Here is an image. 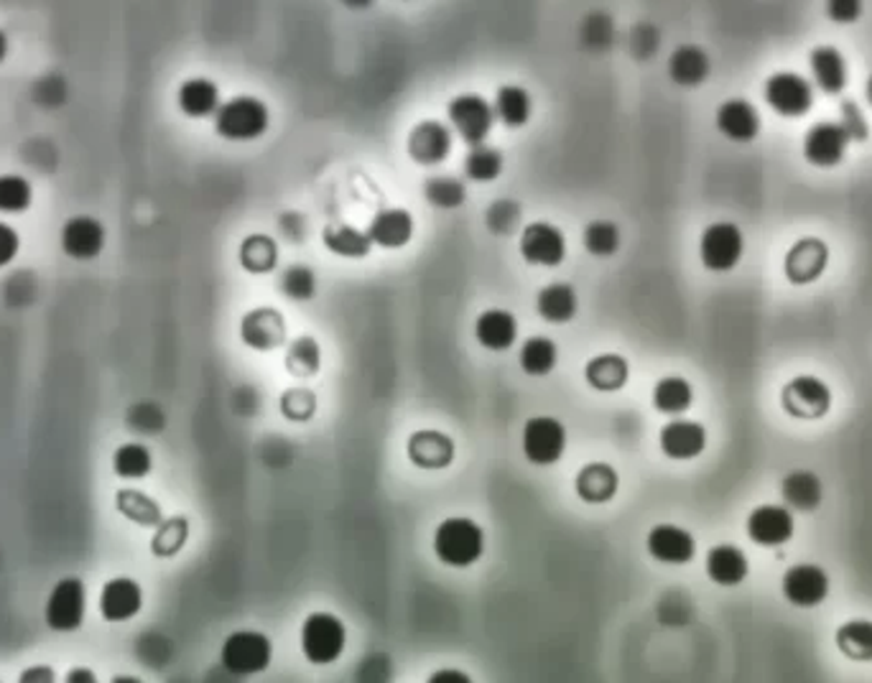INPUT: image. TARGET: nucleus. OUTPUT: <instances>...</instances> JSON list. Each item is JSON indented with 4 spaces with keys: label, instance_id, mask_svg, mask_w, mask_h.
I'll list each match as a JSON object with an SVG mask.
<instances>
[{
    "label": "nucleus",
    "instance_id": "nucleus-22",
    "mask_svg": "<svg viewBox=\"0 0 872 683\" xmlns=\"http://www.w3.org/2000/svg\"><path fill=\"white\" fill-rule=\"evenodd\" d=\"M827 245L816 238L798 240L786 255V278L796 286H806L821 276L827 265Z\"/></svg>",
    "mask_w": 872,
    "mask_h": 683
},
{
    "label": "nucleus",
    "instance_id": "nucleus-33",
    "mask_svg": "<svg viewBox=\"0 0 872 683\" xmlns=\"http://www.w3.org/2000/svg\"><path fill=\"white\" fill-rule=\"evenodd\" d=\"M694 404V390L692 383L684 381V377L671 375L663 377V381L655 383L653 388V406L659 414L666 416H682L692 408Z\"/></svg>",
    "mask_w": 872,
    "mask_h": 683
},
{
    "label": "nucleus",
    "instance_id": "nucleus-32",
    "mask_svg": "<svg viewBox=\"0 0 872 683\" xmlns=\"http://www.w3.org/2000/svg\"><path fill=\"white\" fill-rule=\"evenodd\" d=\"M628 375H630V367L626 363V357H620V355L592 357L587 363V370H584L587 383L599 393L620 390L622 385L628 383Z\"/></svg>",
    "mask_w": 872,
    "mask_h": 683
},
{
    "label": "nucleus",
    "instance_id": "nucleus-30",
    "mask_svg": "<svg viewBox=\"0 0 872 683\" xmlns=\"http://www.w3.org/2000/svg\"><path fill=\"white\" fill-rule=\"evenodd\" d=\"M493 112L495 120H500L506 128H523L528 125L533 112L531 95H528V90L521 85H503L500 90L495 92Z\"/></svg>",
    "mask_w": 872,
    "mask_h": 683
},
{
    "label": "nucleus",
    "instance_id": "nucleus-18",
    "mask_svg": "<svg viewBox=\"0 0 872 683\" xmlns=\"http://www.w3.org/2000/svg\"><path fill=\"white\" fill-rule=\"evenodd\" d=\"M659 444L661 452L669 456V460L686 462V460H697L707 447V431L697 421H686V419H674L663 426L659 433Z\"/></svg>",
    "mask_w": 872,
    "mask_h": 683
},
{
    "label": "nucleus",
    "instance_id": "nucleus-52",
    "mask_svg": "<svg viewBox=\"0 0 872 683\" xmlns=\"http://www.w3.org/2000/svg\"><path fill=\"white\" fill-rule=\"evenodd\" d=\"M67 681H69V683H75V681H95V676H90V671H79V669H75V671H69Z\"/></svg>",
    "mask_w": 872,
    "mask_h": 683
},
{
    "label": "nucleus",
    "instance_id": "nucleus-31",
    "mask_svg": "<svg viewBox=\"0 0 872 683\" xmlns=\"http://www.w3.org/2000/svg\"><path fill=\"white\" fill-rule=\"evenodd\" d=\"M618 493V474L610 464H587L577 474V495L584 503H607Z\"/></svg>",
    "mask_w": 872,
    "mask_h": 683
},
{
    "label": "nucleus",
    "instance_id": "nucleus-47",
    "mask_svg": "<svg viewBox=\"0 0 872 683\" xmlns=\"http://www.w3.org/2000/svg\"><path fill=\"white\" fill-rule=\"evenodd\" d=\"M827 15L839 26L860 21L862 0H827Z\"/></svg>",
    "mask_w": 872,
    "mask_h": 683
},
{
    "label": "nucleus",
    "instance_id": "nucleus-25",
    "mask_svg": "<svg viewBox=\"0 0 872 683\" xmlns=\"http://www.w3.org/2000/svg\"><path fill=\"white\" fill-rule=\"evenodd\" d=\"M711 71L709 54L697 44L676 46L674 54L669 56V77L678 87H699L707 82Z\"/></svg>",
    "mask_w": 872,
    "mask_h": 683
},
{
    "label": "nucleus",
    "instance_id": "nucleus-19",
    "mask_svg": "<svg viewBox=\"0 0 872 683\" xmlns=\"http://www.w3.org/2000/svg\"><path fill=\"white\" fill-rule=\"evenodd\" d=\"M413 217L404 207H390V210H380L367 224V238L373 245L383 247V251H401L413 238Z\"/></svg>",
    "mask_w": 872,
    "mask_h": 683
},
{
    "label": "nucleus",
    "instance_id": "nucleus-46",
    "mask_svg": "<svg viewBox=\"0 0 872 683\" xmlns=\"http://www.w3.org/2000/svg\"><path fill=\"white\" fill-rule=\"evenodd\" d=\"M485 220L495 235H510L521 222V205L514 202V199H498V202L490 205Z\"/></svg>",
    "mask_w": 872,
    "mask_h": 683
},
{
    "label": "nucleus",
    "instance_id": "nucleus-27",
    "mask_svg": "<svg viewBox=\"0 0 872 683\" xmlns=\"http://www.w3.org/2000/svg\"><path fill=\"white\" fill-rule=\"evenodd\" d=\"M781 495L788 510L814 513L821 505V480L809 470H794L781 482Z\"/></svg>",
    "mask_w": 872,
    "mask_h": 683
},
{
    "label": "nucleus",
    "instance_id": "nucleus-54",
    "mask_svg": "<svg viewBox=\"0 0 872 683\" xmlns=\"http://www.w3.org/2000/svg\"><path fill=\"white\" fill-rule=\"evenodd\" d=\"M868 102L872 106V75H870V79H868Z\"/></svg>",
    "mask_w": 872,
    "mask_h": 683
},
{
    "label": "nucleus",
    "instance_id": "nucleus-20",
    "mask_svg": "<svg viewBox=\"0 0 872 683\" xmlns=\"http://www.w3.org/2000/svg\"><path fill=\"white\" fill-rule=\"evenodd\" d=\"M143 590L133 579L118 576L102 586L100 592V615L108 623H128L141 613Z\"/></svg>",
    "mask_w": 872,
    "mask_h": 683
},
{
    "label": "nucleus",
    "instance_id": "nucleus-11",
    "mask_svg": "<svg viewBox=\"0 0 872 683\" xmlns=\"http://www.w3.org/2000/svg\"><path fill=\"white\" fill-rule=\"evenodd\" d=\"M852 143V133L845 123H831V120H824V123L809 128L804 139V158L809 161L812 166L819 168H831L839 166L847 156V148Z\"/></svg>",
    "mask_w": 872,
    "mask_h": 683
},
{
    "label": "nucleus",
    "instance_id": "nucleus-40",
    "mask_svg": "<svg viewBox=\"0 0 872 683\" xmlns=\"http://www.w3.org/2000/svg\"><path fill=\"white\" fill-rule=\"evenodd\" d=\"M465 174L470 181H477V184L495 181L503 174V154L498 148L485 146V143L472 146L467 158H465Z\"/></svg>",
    "mask_w": 872,
    "mask_h": 683
},
{
    "label": "nucleus",
    "instance_id": "nucleus-49",
    "mask_svg": "<svg viewBox=\"0 0 872 683\" xmlns=\"http://www.w3.org/2000/svg\"><path fill=\"white\" fill-rule=\"evenodd\" d=\"M36 679H38V681H54V676H52V671H49V669H29V671L21 676L23 683L36 681Z\"/></svg>",
    "mask_w": 872,
    "mask_h": 683
},
{
    "label": "nucleus",
    "instance_id": "nucleus-41",
    "mask_svg": "<svg viewBox=\"0 0 872 683\" xmlns=\"http://www.w3.org/2000/svg\"><path fill=\"white\" fill-rule=\"evenodd\" d=\"M584 247L595 258H610L620 251V230L610 220H595L584 228Z\"/></svg>",
    "mask_w": 872,
    "mask_h": 683
},
{
    "label": "nucleus",
    "instance_id": "nucleus-6",
    "mask_svg": "<svg viewBox=\"0 0 872 683\" xmlns=\"http://www.w3.org/2000/svg\"><path fill=\"white\" fill-rule=\"evenodd\" d=\"M521 447L526 460L536 467H551L564 456L566 429L554 416H533L523 426Z\"/></svg>",
    "mask_w": 872,
    "mask_h": 683
},
{
    "label": "nucleus",
    "instance_id": "nucleus-8",
    "mask_svg": "<svg viewBox=\"0 0 872 683\" xmlns=\"http://www.w3.org/2000/svg\"><path fill=\"white\" fill-rule=\"evenodd\" d=\"M765 102L783 118H802L814 106V87L796 71H775L765 79Z\"/></svg>",
    "mask_w": 872,
    "mask_h": 683
},
{
    "label": "nucleus",
    "instance_id": "nucleus-13",
    "mask_svg": "<svg viewBox=\"0 0 872 683\" xmlns=\"http://www.w3.org/2000/svg\"><path fill=\"white\" fill-rule=\"evenodd\" d=\"M452 128L439 120H421L408 133V156L419 166H439L452 154Z\"/></svg>",
    "mask_w": 872,
    "mask_h": 683
},
{
    "label": "nucleus",
    "instance_id": "nucleus-43",
    "mask_svg": "<svg viewBox=\"0 0 872 683\" xmlns=\"http://www.w3.org/2000/svg\"><path fill=\"white\" fill-rule=\"evenodd\" d=\"M34 191L23 176L5 174L0 176V212L3 214H21L31 207Z\"/></svg>",
    "mask_w": 872,
    "mask_h": 683
},
{
    "label": "nucleus",
    "instance_id": "nucleus-38",
    "mask_svg": "<svg viewBox=\"0 0 872 683\" xmlns=\"http://www.w3.org/2000/svg\"><path fill=\"white\" fill-rule=\"evenodd\" d=\"M837 648L850 658V661L868 663L872 661V623L870 620H850L837 630Z\"/></svg>",
    "mask_w": 872,
    "mask_h": 683
},
{
    "label": "nucleus",
    "instance_id": "nucleus-37",
    "mask_svg": "<svg viewBox=\"0 0 872 683\" xmlns=\"http://www.w3.org/2000/svg\"><path fill=\"white\" fill-rule=\"evenodd\" d=\"M278 263V245L268 235H251L240 245V265L247 273H271Z\"/></svg>",
    "mask_w": 872,
    "mask_h": 683
},
{
    "label": "nucleus",
    "instance_id": "nucleus-21",
    "mask_svg": "<svg viewBox=\"0 0 872 683\" xmlns=\"http://www.w3.org/2000/svg\"><path fill=\"white\" fill-rule=\"evenodd\" d=\"M715 123H717V131L732 143H750L753 139H758V133H760L758 110L753 102H748L742 98L725 100L722 106L717 108Z\"/></svg>",
    "mask_w": 872,
    "mask_h": 683
},
{
    "label": "nucleus",
    "instance_id": "nucleus-9",
    "mask_svg": "<svg viewBox=\"0 0 872 683\" xmlns=\"http://www.w3.org/2000/svg\"><path fill=\"white\" fill-rule=\"evenodd\" d=\"M85 607H87V592L85 584L75 576L62 579L54 584V590L46 599V625L54 632H75L82 628L85 623Z\"/></svg>",
    "mask_w": 872,
    "mask_h": 683
},
{
    "label": "nucleus",
    "instance_id": "nucleus-5",
    "mask_svg": "<svg viewBox=\"0 0 872 683\" xmlns=\"http://www.w3.org/2000/svg\"><path fill=\"white\" fill-rule=\"evenodd\" d=\"M746 253V238L735 222H711L699 238L702 265L711 273H727Z\"/></svg>",
    "mask_w": 872,
    "mask_h": 683
},
{
    "label": "nucleus",
    "instance_id": "nucleus-17",
    "mask_svg": "<svg viewBox=\"0 0 872 683\" xmlns=\"http://www.w3.org/2000/svg\"><path fill=\"white\" fill-rule=\"evenodd\" d=\"M106 247V224L95 217L79 214L64 222L62 228V251L75 261L98 258Z\"/></svg>",
    "mask_w": 872,
    "mask_h": 683
},
{
    "label": "nucleus",
    "instance_id": "nucleus-35",
    "mask_svg": "<svg viewBox=\"0 0 872 683\" xmlns=\"http://www.w3.org/2000/svg\"><path fill=\"white\" fill-rule=\"evenodd\" d=\"M282 317L268 309H258L243 321V340L255 350H271L282 340Z\"/></svg>",
    "mask_w": 872,
    "mask_h": 683
},
{
    "label": "nucleus",
    "instance_id": "nucleus-45",
    "mask_svg": "<svg viewBox=\"0 0 872 683\" xmlns=\"http://www.w3.org/2000/svg\"><path fill=\"white\" fill-rule=\"evenodd\" d=\"M612 38H615V26H612L610 15L592 13V15H587V19L582 21L580 42H582L584 49L605 52L607 46L612 44Z\"/></svg>",
    "mask_w": 872,
    "mask_h": 683
},
{
    "label": "nucleus",
    "instance_id": "nucleus-7",
    "mask_svg": "<svg viewBox=\"0 0 872 683\" xmlns=\"http://www.w3.org/2000/svg\"><path fill=\"white\" fill-rule=\"evenodd\" d=\"M446 115H450L452 131H457L460 139L465 141L470 148L485 143L495 125L493 106L483 98V95L475 92H465L452 98L450 108H446Z\"/></svg>",
    "mask_w": 872,
    "mask_h": 683
},
{
    "label": "nucleus",
    "instance_id": "nucleus-2",
    "mask_svg": "<svg viewBox=\"0 0 872 683\" xmlns=\"http://www.w3.org/2000/svg\"><path fill=\"white\" fill-rule=\"evenodd\" d=\"M271 125V110L263 100L253 95H238L222 102L214 112V131L220 139L233 143H247L266 135Z\"/></svg>",
    "mask_w": 872,
    "mask_h": 683
},
{
    "label": "nucleus",
    "instance_id": "nucleus-10",
    "mask_svg": "<svg viewBox=\"0 0 872 683\" xmlns=\"http://www.w3.org/2000/svg\"><path fill=\"white\" fill-rule=\"evenodd\" d=\"M518 251L528 265H541V268H556L566 258V238L564 232L551 222H531L526 224L518 240Z\"/></svg>",
    "mask_w": 872,
    "mask_h": 683
},
{
    "label": "nucleus",
    "instance_id": "nucleus-42",
    "mask_svg": "<svg viewBox=\"0 0 872 683\" xmlns=\"http://www.w3.org/2000/svg\"><path fill=\"white\" fill-rule=\"evenodd\" d=\"M154 467L151 452L143 444H123L113 456V470L123 480H141Z\"/></svg>",
    "mask_w": 872,
    "mask_h": 683
},
{
    "label": "nucleus",
    "instance_id": "nucleus-50",
    "mask_svg": "<svg viewBox=\"0 0 872 683\" xmlns=\"http://www.w3.org/2000/svg\"><path fill=\"white\" fill-rule=\"evenodd\" d=\"M444 681L467 683V676H462L460 671H439V673H434V676H431V683H444Z\"/></svg>",
    "mask_w": 872,
    "mask_h": 683
},
{
    "label": "nucleus",
    "instance_id": "nucleus-51",
    "mask_svg": "<svg viewBox=\"0 0 872 683\" xmlns=\"http://www.w3.org/2000/svg\"><path fill=\"white\" fill-rule=\"evenodd\" d=\"M375 0H342V5L350 8V11H365V8H371Z\"/></svg>",
    "mask_w": 872,
    "mask_h": 683
},
{
    "label": "nucleus",
    "instance_id": "nucleus-39",
    "mask_svg": "<svg viewBox=\"0 0 872 683\" xmlns=\"http://www.w3.org/2000/svg\"><path fill=\"white\" fill-rule=\"evenodd\" d=\"M423 197L437 210H457L467 202V187L457 176H431L423 187Z\"/></svg>",
    "mask_w": 872,
    "mask_h": 683
},
{
    "label": "nucleus",
    "instance_id": "nucleus-24",
    "mask_svg": "<svg viewBox=\"0 0 872 683\" xmlns=\"http://www.w3.org/2000/svg\"><path fill=\"white\" fill-rule=\"evenodd\" d=\"M809 67L814 85L827 95H839L847 87V79H850L845 54L835 49V46H816L809 54Z\"/></svg>",
    "mask_w": 872,
    "mask_h": 683
},
{
    "label": "nucleus",
    "instance_id": "nucleus-34",
    "mask_svg": "<svg viewBox=\"0 0 872 683\" xmlns=\"http://www.w3.org/2000/svg\"><path fill=\"white\" fill-rule=\"evenodd\" d=\"M322 243L327 245V251L340 255V258H365L371 253V238L367 232H360L357 228H350V224H327L322 232Z\"/></svg>",
    "mask_w": 872,
    "mask_h": 683
},
{
    "label": "nucleus",
    "instance_id": "nucleus-12",
    "mask_svg": "<svg viewBox=\"0 0 872 683\" xmlns=\"http://www.w3.org/2000/svg\"><path fill=\"white\" fill-rule=\"evenodd\" d=\"M781 592L794 607H819L829 594V576L816 564H796L783 574Z\"/></svg>",
    "mask_w": 872,
    "mask_h": 683
},
{
    "label": "nucleus",
    "instance_id": "nucleus-48",
    "mask_svg": "<svg viewBox=\"0 0 872 683\" xmlns=\"http://www.w3.org/2000/svg\"><path fill=\"white\" fill-rule=\"evenodd\" d=\"M21 251V238L11 224L0 222V268L11 265L15 255Z\"/></svg>",
    "mask_w": 872,
    "mask_h": 683
},
{
    "label": "nucleus",
    "instance_id": "nucleus-1",
    "mask_svg": "<svg viewBox=\"0 0 872 683\" xmlns=\"http://www.w3.org/2000/svg\"><path fill=\"white\" fill-rule=\"evenodd\" d=\"M434 553L444 566L467 569L485 553V533L470 518H446L434 530Z\"/></svg>",
    "mask_w": 872,
    "mask_h": 683
},
{
    "label": "nucleus",
    "instance_id": "nucleus-28",
    "mask_svg": "<svg viewBox=\"0 0 872 683\" xmlns=\"http://www.w3.org/2000/svg\"><path fill=\"white\" fill-rule=\"evenodd\" d=\"M176 102H179V110L187 118H210L222 106L218 85L207 77H191L187 82H181L179 92H176Z\"/></svg>",
    "mask_w": 872,
    "mask_h": 683
},
{
    "label": "nucleus",
    "instance_id": "nucleus-3",
    "mask_svg": "<svg viewBox=\"0 0 872 683\" xmlns=\"http://www.w3.org/2000/svg\"><path fill=\"white\" fill-rule=\"evenodd\" d=\"M347 646V628L338 615L311 613L301 625V653L309 663L330 665L340 661Z\"/></svg>",
    "mask_w": 872,
    "mask_h": 683
},
{
    "label": "nucleus",
    "instance_id": "nucleus-29",
    "mask_svg": "<svg viewBox=\"0 0 872 683\" xmlns=\"http://www.w3.org/2000/svg\"><path fill=\"white\" fill-rule=\"evenodd\" d=\"M580 299L570 284H549L536 294V315L549 324H566L577 317Z\"/></svg>",
    "mask_w": 872,
    "mask_h": 683
},
{
    "label": "nucleus",
    "instance_id": "nucleus-4",
    "mask_svg": "<svg viewBox=\"0 0 872 683\" xmlns=\"http://www.w3.org/2000/svg\"><path fill=\"white\" fill-rule=\"evenodd\" d=\"M222 665L233 676H255L271 665L274 646L258 630H238L222 642Z\"/></svg>",
    "mask_w": 872,
    "mask_h": 683
},
{
    "label": "nucleus",
    "instance_id": "nucleus-53",
    "mask_svg": "<svg viewBox=\"0 0 872 683\" xmlns=\"http://www.w3.org/2000/svg\"><path fill=\"white\" fill-rule=\"evenodd\" d=\"M5 56H8V36L5 31H0V64L5 62Z\"/></svg>",
    "mask_w": 872,
    "mask_h": 683
},
{
    "label": "nucleus",
    "instance_id": "nucleus-16",
    "mask_svg": "<svg viewBox=\"0 0 872 683\" xmlns=\"http://www.w3.org/2000/svg\"><path fill=\"white\" fill-rule=\"evenodd\" d=\"M645 549L659 564L684 566L697 553V541L686 528L661 524L651 528V533L645 538Z\"/></svg>",
    "mask_w": 872,
    "mask_h": 683
},
{
    "label": "nucleus",
    "instance_id": "nucleus-14",
    "mask_svg": "<svg viewBox=\"0 0 872 683\" xmlns=\"http://www.w3.org/2000/svg\"><path fill=\"white\" fill-rule=\"evenodd\" d=\"M748 536L750 541L765 549H779L794 538V513L786 505H760L748 516Z\"/></svg>",
    "mask_w": 872,
    "mask_h": 683
},
{
    "label": "nucleus",
    "instance_id": "nucleus-44",
    "mask_svg": "<svg viewBox=\"0 0 872 683\" xmlns=\"http://www.w3.org/2000/svg\"><path fill=\"white\" fill-rule=\"evenodd\" d=\"M282 291L291 301H309L317 294V276L309 265L296 263L282 273Z\"/></svg>",
    "mask_w": 872,
    "mask_h": 683
},
{
    "label": "nucleus",
    "instance_id": "nucleus-26",
    "mask_svg": "<svg viewBox=\"0 0 872 683\" xmlns=\"http://www.w3.org/2000/svg\"><path fill=\"white\" fill-rule=\"evenodd\" d=\"M704 566H707V576L719 586H738L746 582L750 572L748 557L732 543H719L709 549Z\"/></svg>",
    "mask_w": 872,
    "mask_h": 683
},
{
    "label": "nucleus",
    "instance_id": "nucleus-23",
    "mask_svg": "<svg viewBox=\"0 0 872 683\" xmlns=\"http://www.w3.org/2000/svg\"><path fill=\"white\" fill-rule=\"evenodd\" d=\"M475 337L485 350L506 352L518 340V319L506 309H487L475 319Z\"/></svg>",
    "mask_w": 872,
    "mask_h": 683
},
{
    "label": "nucleus",
    "instance_id": "nucleus-15",
    "mask_svg": "<svg viewBox=\"0 0 872 683\" xmlns=\"http://www.w3.org/2000/svg\"><path fill=\"white\" fill-rule=\"evenodd\" d=\"M783 406L796 419H819L829 411L831 390L814 375H798L783 388Z\"/></svg>",
    "mask_w": 872,
    "mask_h": 683
},
{
    "label": "nucleus",
    "instance_id": "nucleus-36",
    "mask_svg": "<svg viewBox=\"0 0 872 683\" xmlns=\"http://www.w3.org/2000/svg\"><path fill=\"white\" fill-rule=\"evenodd\" d=\"M518 360H521V367L526 375L543 377L556 367L559 348L554 340H549V337H531V340L523 342Z\"/></svg>",
    "mask_w": 872,
    "mask_h": 683
}]
</instances>
